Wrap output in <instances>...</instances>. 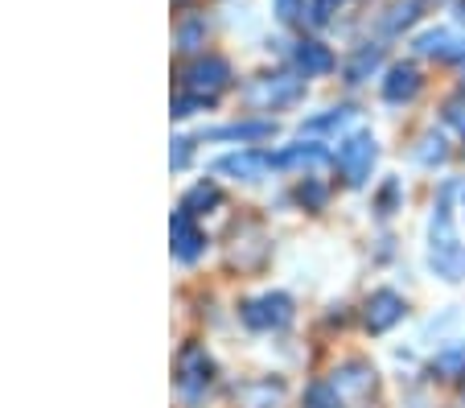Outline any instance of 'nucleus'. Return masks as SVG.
Wrapping results in <instances>:
<instances>
[{"mask_svg":"<svg viewBox=\"0 0 465 408\" xmlns=\"http://www.w3.org/2000/svg\"><path fill=\"white\" fill-rule=\"evenodd\" d=\"M214 380V363L211 355H206V346L198 343H185L182 355H177V388L185 392V396H198V392H206Z\"/></svg>","mask_w":465,"mask_h":408,"instance_id":"obj_1","label":"nucleus"},{"mask_svg":"<svg viewBox=\"0 0 465 408\" xmlns=\"http://www.w3.org/2000/svg\"><path fill=\"white\" fill-rule=\"evenodd\" d=\"M375 157H379V149L367 133L342 141V149H338V169H342L346 186H362V182L371 178V169H375Z\"/></svg>","mask_w":465,"mask_h":408,"instance_id":"obj_2","label":"nucleus"},{"mask_svg":"<svg viewBox=\"0 0 465 408\" xmlns=\"http://www.w3.org/2000/svg\"><path fill=\"white\" fill-rule=\"evenodd\" d=\"M243 322L252 330H281L292 322V302L284 294H263L243 305Z\"/></svg>","mask_w":465,"mask_h":408,"instance_id":"obj_3","label":"nucleus"},{"mask_svg":"<svg viewBox=\"0 0 465 408\" xmlns=\"http://www.w3.org/2000/svg\"><path fill=\"white\" fill-rule=\"evenodd\" d=\"M404 297L391 294V289H379V294L367 297V310H362V322H367L371 334H387V330L395 326V322L404 318Z\"/></svg>","mask_w":465,"mask_h":408,"instance_id":"obj_4","label":"nucleus"},{"mask_svg":"<svg viewBox=\"0 0 465 408\" xmlns=\"http://www.w3.org/2000/svg\"><path fill=\"white\" fill-rule=\"evenodd\" d=\"M301 79H292V75H272V79L255 83L252 91H247V99H252L255 107H284V104H297L301 99Z\"/></svg>","mask_w":465,"mask_h":408,"instance_id":"obj_5","label":"nucleus"},{"mask_svg":"<svg viewBox=\"0 0 465 408\" xmlns=\"http://www.w3.org/2000/svg\"><path fill=\"white\" fill-rule=\"evenodd\" d=\"M169 227H173V256L182 260V264H193V260L206 252V235L193 227V214L190 211H177Z\"/></svg>","mask_w":465,"mask_h":408,"instance_id":"obj_6","label":"nucleus"},{"mask_svg":"<svg viewBox=\"0 0 465 408\" xmlns=\"http://www.w3.org/2000/svg\"><path fill=\"white\" fill-rule=\"evenodd\" d=\"M276 165L272 153H263V149H243V153H231V157H223L219 174H231V178H243V182H255L260 174H268V169Z\"/></svg>","mask_w":465,"mask_h":408,"instance_id":"obj_7","label":"nucleus"},{"mask_svg":"<svg viewBox=\"0 0 465 408\" xmlns=\"http://www.w3.org/2000/svg\"><path fill=\"white\" fill-rule=\"evenodd\" d=\"M190 87L198 91V99H214V91L219 87H227V79H231V71H227V63H219V58H211V63H198V66H190Z\"/></svg>","mask_w":465,"mask_h":408,"instance_id":"obj_8","label":"nucleus"},{"mask_svg":"<svg viewBox=\"0 0 465 408\" xmlns=\"http://www.w3.org/2000/svg\"><path fill=\"white\" fill-rule=\"evenodd\" d=\"M416 91H420L416 66H391V75H387V83H383V99L404 104V99H416Z\"/></svg>","mask_w":465,"mask_h":408,"instance_id":"obj_9","label":"nucleus"},{"mask_svg":"<svg viewBox=\"0 0 465 408\" xmlns=\"http://www.w3.org/2000/svg\"><path fill=\"white\" fill-rule=\"evenodd\" d=\"M416 50H420L424 58H457V54H461V37L449 34V29H429V34L416 42Z\"/></svg>","mask_w":465,"mask_h":408,"instance_id":"obj_10","label":"nucleus"},{"mask_svg":"<svg viewBox=\"0 0 465 408\" xmlns=\"http://www.w3.org/2000/svg\"><path fill=\"white\" fill-rule=\"evenodd\" d=\"M297 63L305 75H325V71H334V54L325 50L322 42H301L297 45Z\"/></svg>","mask_w":465,"mask_h":408,"instance_id":"obj_11","label":"nucleus"},{"mask_svg":"<svg viewBox=\"0 0 465 408\" xmlns=\"http://www.w3.org/2000/svg\"><path fill=\"white\" fill-rule=\"evenodd\" d=\"M239 396H243L247 408H276L281 404V396H284V388L281 383H272V380H260V383H247Z\"/></svg>","mask_w":465,"mask_h":408,"instance_id":"obj_12","label":"nucleus"},{"mask_svg":"<svg viewBox=\"0 0 465 408\" xmlns=\"http://www.w3.org/2000/svg\"><path fill=\"white\" fill-rule=\"evenodd\" d=\"M211 206H219V186L214 182H198V186L185 194V203H182V211H190V214H206Z\"/></svg>","mask_w":465,"mask_h":408,"instance_id":"obj_13","label":"nucleus"},{"mask_svg":"<svg viewBox=\"0 0 465 408\" xmlns=\"http://www.w3.org/2000/svg\"><path fill=\"white\" fill-rule=\"evenodd\" d=\"M325 161V149L322 144H297V149H289V153H281V157H276V165H322Z\"/></svg>","mask_w":465,"mask_h":408,"instance_id":"obj_14","label":"nucleus"},{"mask_svg":"<svg viewBox=\"0 0 465 408\" xmlns=\"http://www.w3.org/2000/svg\"><path fill=\"white\" fill-rule=\"evenodd\" d=\"M371 383H375V372H367V367H362V363H351V367H342V372H338L334 388H354V392H367Z\"/></svg>","mask_w":465,"mask_h":408,"instance_id":"obj_15","label":"nucleus"},{"mask_svg":"<svg viewBox=\"0 0 465 408\" xmlns=\"http://www.w3.org/2000/svg\"><path fill=\"white\" fill-rule=\"evenodd\" d=\"M305 408H342L338 388L334 383H313V388L305 392Z\"/></svg>","mask_w":465,"mask_h":408,"instance_id":"obj_16","label":"nucleus"},{"mask_svg":"<svg viewBox=\"0 0 465 408\" xmlns=\"http://www.w3.org/2000/svg\"><path fill=\"white\" fill-rule=\"evenodd\" d=\"M375 66H379V50H362L359 58L346 66V79H351V83H362V79H367V71H375Z\"/></svg>","mask_w":465,"mask_h":408,"instance_id":"obj_17","label":"nucleus"},{"mask_svg":"<svg viewBox=\"0 0 465 408\" xmlns=\"http://www.w3.org/2000/svg\"><path fill=\"white\" fill-rule=\"evenodd\" d=\"M440 372L449 375V380H457V375H465V346H453V351H445V355L437 359Z\"/></svg>","mask_w":465,"mask_h":408,"instance_id":"obj_18","label":"nucleus"},{"mask_svg":"<svg viewBox=\"0 0 465 408\" xmlns=\"http://www.w3.org/2000/svg\"><path fill=\"white\" fill-rule=\"evenodd\" d=\"M351 120V107H338L334 115H322V120H309V133H322V128H342Z\"/></svg>","mask_w":465,"mask_h":408,"instance_id":"obj_19","label":"nucleus"},{"mask_svg":"<svg viewBox=\"0 0 465 408\" xmlns=\"http://www.w3.org/2000/svg\"><path fill=\"white\" fill-rule=\"evenodd\" d=\"M297 198L309 206V211H317V206L325 203V186H317V182H305V186L297 190Z\"/></svg>","mask_w":465,"mask_h":408,"instance_id":"obj_20","label":"nucleus"},{"mask_svg":"<svg viewBox=\"0 0 465 408\" xmlns=\"http://www.w3.org/2000/svg\"><path fill=\"white\" fill-rule=\"evenodd\" d=\"M338 5H342V0H317V5H313V17H317V21H325L330 13L338 9Z\"/></svg>","mask_w":465,"mask_h":408,"instance_id":"obj_21","label":"nucleus"},{"mask_svg":"<svg viewBox=\"0 0 465 408\" xmlns=\"http://www.w3.org/2000/svg\"><path fill=\"white\" fill-rule=\"evenodd\" d=\"M449 124L465 133V104H449Z\"/></svg>","mask_w":465,"mask_h":408,"instance_id":"obj_22","label":"nucleus"},{"mask_svg":"<svg viewBox=\"0 0 465 408\" xmlns=\"http://www.w3.org/2000/svg\"><path fill=\"white\" fill-rule=\"evenodd\" d=\"M173 144H177V149H173V165L182 169L185 161H190V141H173Z\"/></svg>","mask_w":465,"mask_h":408,"instance_id":"obj_23","label":"nucleus"}]
</instances>
